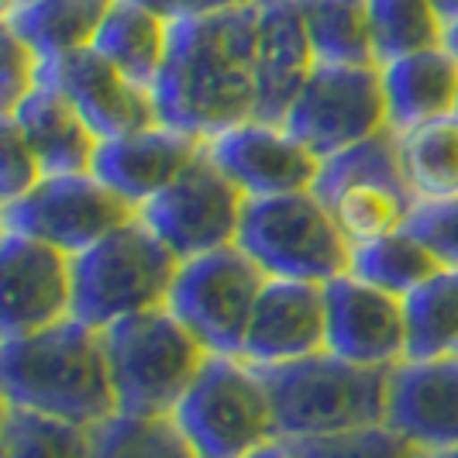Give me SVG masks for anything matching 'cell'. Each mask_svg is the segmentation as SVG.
<instances>
[{
	"label": "cell",
	"mask_w": 458,
	"mask_h": 458,
	"mask_svg": "<svg viewBox=\"0 0 458 458\" xmlns=\"http://www.w3.org/2000/svg\"><path fill=\"white\" fill-rule=\"evenodd\" d=\"M24 4H31V0H4V4H0V14H7V11H14V7H24Z\"/></svg>",
	"instance_id": "obj_40"
},
{
	"label": "cell",
	"mask_w": 458,
	"mask_h": 458,
	"mask_svg": "<svg viewBox=\"0 0 458 458\" xmlns=\"http://www.w3.org/2000/svg\"><path fill=\"white\" fill-rule=\"evenodd\" d=\"M255 11V121L283 124L321 63L297 0H259Z\"/></svg>",
	"instance_id": "obj_18"
},
{
	"label": "cell",
	"mask_w": 458,
	"mask_h": 458,
	"mask_svg": "<svg viewBox=\"0 0 458 458\" xmlns=\"http://www.w3.org/2000/svg\"><path fill=\"white\" fill-rule=\"evenodd\" d=\"M445 48L458 59V18L455 21H448V31H445Z\"/></svg>",
	"instance_id": "obj_38"
},
{
	"label": "cell",
	"mask_w": 458,
	"mask_h": 458,
	"mask_svg": "<svg viewBox=\"0 0 458 458\" xmlns=\"http://www.w3.org/2000/svg\"><path fill=\"white\" fill-rule=\"evenodd\" d=\"M93 431L4 403L0 458H90Z\"/></svg>",
	"instance_id": "obj_30"
},
{
	"label": "cell",
	"mask_w": 458,
	"mask_h": 458,
	"mask_svg": "<svg viewBox=\"0 0 458 458\" xmlns=\"http://www.w3.org/2000/svg\"><path fill=\"white\" fill-rule=\"evenodd\" d=\"M420 458H458V448H452V452H420Z\"/></svg>",
	"instance_id": "obj_41"
},
{
	"label": "cell",
	"mask_w": 458,
	"mask_h": 458,
	"mask_svg": "<svg viewBox=\"0 0 458 458\" xmlns=\"http://www.w3.org/2000/svg\"><path fill=\"white\" fill-rule=\"evenodd\" d=\"M90 458H200L176 428L173 413L141 417L114 413L107 424L93 428Z\"/></svg>",
	"instance_id": "obj_31"
},
{
	"label": "cell",
	"mask_w": 458,
	"mask_h": 458,
	"mask_svg": "<svg viewBox=\"0 0 458 458\" xmlns=\"http://www.w3.org/2000/svg\"><path fill=\"white\" fill-rule=\"evenodd\" d=\"M249 458H297V452H293V445L290 441H273V445H266V448H259V452H252Z\"/></svg>",
	"instance_id": "obj_37"
},
{
	"label": "cell",
	"mask_w": 458,
	"mask_h": 458,
	"mask_svg": "<svg viewBox=\"0 0 458 458\" xmlns=\"http://www.w3.org/2000/svg\"><path fill=\"white\" fill-rule=\"evenodd\" d=\"M269 276L255 266L238 245L186 259L176 273L169 310L210 355H238L255 318Z\"/></svg>",
	"instance_id": "obj_9"
},
{
	"label": "cell",
	"mask_w": 458,
	"mask_h": 458,
	"mask_svg": "<svg viewBox=\"0 0 458 458\" xmlns=\"http://www.w3.org/2000/svg\"><path fill=\"white\" fill-rule=\"evenodd\" d=\"M407 307V359H431L458 352V266H445L417 286Z\"/></svg>",
	"instance_id": "obj_28"
},
{
	"label": "cell",
	"mask_w": 458,
	"mask_h": 458,
	"mask_svg": "<svg viewBox=\"0 0 458 458\" xmlns=\"http://www.w3.org/2000/svg\"><path fill=\"white\" fill-rule=\"evenodd\" d=\"M21 128L24 141L31 145L35 159L42 162L46 176H69V173H93V159L100 148V138L72 107L66 93L42 80L35 90L18 104L14 114H7Z\"/></svg>",
	"instance_id": "obj_21"
},
{
	"label": "cell",
	"mask_w": 458,
	"mask_h": 458,
	"mask_svg": "<svg viewBox=\"0 0 458 458\" xmlns=\"http://www.w3.org/2000/svg\"><path fill=\"white\" fill-rule=\"evenodd\" d=\"M204 138L156 124L135 135L100 141L93 159V176L141 210L204 152Z\"/></svg>",
	"instance_id": "obj_20"
},
{
	"label": "cell",
	"mask_w": 458,
	"mask_h": 458,
	"mask_svg": "<svg viewBox=\"0 0 458 458\" xmlns=\"http://www.w3.org/2000/svg\"><path fill=\"white\" fill-rule=\"evenodd\" d=\"M180 259L135 217L87 252L72 255V318L111 327L169 303Z\"/></svg>",
	"instance_id": "obj_4"
},
{
	"label": "cell",
	"mask_w": 458,
	"mask_h": 458,
	"mask_svg": "<svg viewBox=\"0 0 458 458\" xmlns=\"http://www.w3.org/2000/svg\"><path fill=\"white\" fill-rule=\"evenodd\" d=\"M327 352V297L318 283L269 279L255 303L242 359L252 366H283Z\"/></svg>",
	"instance_id": "obj_19"
},
{
	"label": "cell",
	"mask_w": 458,
	"mask_h": 458,
	"mask_svg": "<svg viewBox=\"0 0 458 458\" xmlns=\"http://www.w3.org/2000/svg\"><path fill=\"white\" fill-rule=\"evenodd\" d=\"M173 420L200 458H249L279 441L269 386L238 355H207Z\"/></svg>",
	"instance_id": "obj_6"
},
{
	"label": "cell",
	"mask_w": 458,
	"mask_h": 458,
	"mask_svg": "<svg viewBox=\"0 0 458 458\" xmlns=\"http://www.w3.org/2000/svg\"><path fill=\"white\" fill-rule=\"evenodd\" d=\"M169 31L173 24L159 18L156 11L141 7L135 0H114L90 48L100 52L107 63H114L121 72H128L135 83L156 90L159 72L165 66V52H169Z\"/></svg>",
	"instance_id": "obj_24"
},
{
	"label": "cell",
	"mask_w": 458,
	"mask_h": 458,
	"mask_svg": "<svg viewBox=\"0 0 458 458\" xmlns=\"http://www.w3.org/2000/svg\"><path fill=\"white\" fill-rule=\"evenodd\" d=\"M111 7L114 0H31L0 14V24L24 38L28 48L42 59V66H48L55 59L90 48Z\"/></svg>",
	"instance_id": "obj_23"
},
{
	"label": "cell",
	"mask_w": 458,
	"mask_h": 458,
	"mask_svg": "<svg viewBox=\"0 0 458 458\" xmlns=\"http://www.w3.org/2000/svg\"><path fill=\"white\" fill-rule=\"evenodd\" d=\"M411 231L441 255L445 266H458V200L424 204L413 214Z\"/></svg>",
	"instance_id": "obj_35"
},
{
	"label": "cell",
	"mask_w": 458,
	"mask_h": 458,
	"mask_svg": "<svg viewBox=\"0 0 458 458\" xmlns=\"http://www.w3.org/2000/svg\"><path fill=\"white\" fill-rule=\"evenodd\" d=\"M238 249L269 279L327 286L352 273V245L314 190L245 200Z\"/></svg>",
	"instance_id": "obj_8"
},
{
	"label": "cell",
	"mask_w": 458,
	"mask_h": 458,
	"mask_svg": "<svg viewBox=\"0 0 458 458\" xmlns=\"http://www.w3.org/2000/svg\"><path fill=\"white\" fill-rule=\"evenodd\" d=\"M42 180H46L42 162L35 159L21 128L11 117H0V207L24 197Z\"/></svg>",
	"instance_id": "obj_34"
},
{
	"label": "cell",
	"mask_w": 458,
	"mask_h": 458,
	"mask_svg": "<svg viewBox=\"0 0 458 458\" xmlns=\"http://www.w3.org/2000/svg\"><path fill=\"white\" fill-rule=\"evenodd\" d=\"M245 193L221 173V165L204 152L186 165L173 183L138 210L148 231L186 262L197 255L238 245Z\"/></svg>",
	"instance_id": "obj_11"
},
{
	"label": "cell",
	"mask_w": 458,
	"mask_h": 458,
	"mask_svg": "<svg viewBox=\"0 0 458 458\" xmlns=\"http://www.w3.org/2000/svg\"><path fill=\"white\" fill-rule=\"evenodd\" d=\"M135 4L156 11L169 24H176L197 21V18H214V14H225V11H238V7L255 4V0H135Z\"/></svg>",
	"instance_id": "obj_36"
},
{
	"label": "cell",
	"mask_w": 458,
	"mask_h": 458,
	"mask_svg": "<svg viewBox=\"0 0 458 458\" xmlns=\"http://www.w3.org/2000/svg\"><path fill=\"white\" fill-rule=\"evenodd\" d=\"M72 318V255L28 234L0 231V338Z\"/></svg>",
	"instance_id": "obj_13"
},
{
	"label": "cell",
	"mask_w": 458,
	"mask_h": 458,
	"mask_svg": "<svg viewBox=\"0 0 458 458\" xmlns=\"http://www.w3.org/2000/svg\"><path fill=\"white\" fill-rule=\"evenodd\" d=\"M379 76L393 135L458 111V59L445 46L390 59L379 66Z\"/></svg>",
	"instance_id": "obj_22"
},
{
	"label": "cell",
	"mask_w": 458,
	"mask_h": 458,
	"mask_svg": "<svg viewBox=\"0 0 458 458\" xmlns=\"http://www.w3.org/2000/svg\"><path fill=\"white\" fill-rule=\"evenodd\" d=\"M314 193L352 249L407 231L420 210L390 128L321 159Z\"/></svg>",
	"instance_id": "obj_5"
},
{
	"label": "cell",
	"mask_w": 458,
	"mask_h": 458,
	"mask_svg": "<svg viewBox=\"0 0 458 458\" xmlns=\"http://www.w3.org/2000/svg\"><path fill=\"white\" fill-rule=\"evenodd\" d=\"M207 156L249 200L314 190L321 159L286 124L245 121L207 141Z\"/></svg>",
	"instance_id": "obj_14"
},
{
	"label": "cell",
	"mask_w": 458,
	"mask_h": 458,
	"mask_svg": "<svg viewBox=\"0 0 458 458\" xmlns=\"http://www.w3.org/2000/svg\"><path fill=\"white\" fill-rule=\"evenodd\" d=\"M42 80L66 93L100 141L135 135L159 124L156 93L135 83L128 72H121L93 48L72 52L66 59L42 66Z\"/></svg>",
	"instance_id": "obj_15"
},
{
	"label": "cell",
	"mask_w": 458,
	"mask_h": 458,
	"mask_svg": "<svg viewBox=\"0 0 458 458\" xmlns=\"http://www.w3.org/2000/svg\"><path fill=\"white\" fill-rule=\"evenodd\" d=\"M327 297V352L372 369H393L407 359V307L355 276L324 286Z\"/></svg>",
	"instance_id": "obj_16"
},
{
	"label": "cell",
	"mask_w": 458,
	"mask_h": 458,
	"mask_svg": "<svg viewBox=\"0 0 458 458\" xmlns=\"http://www.w3.org/2000/svg\"><path fill=\"white\" fill-rule=\"evenodd\" d=\"M435 4H437V11H441L445 21H455L458 18V0H435Z\"/></svg>",
	"instance_id": "obj_39"
},
{
	"label": "cell",
	"mask_w": 458,
	"mask_h": 458,
	"mask_svg": "<svg viewBox=\"0 0 458 458\" xmlns=\"http://www.w3.org/2000/svg\"><path fill=\"white\" fill-rule=\"evenodd\" d=\"M273 396L283 441L327 437L386 424L390 369H372L318 352L297 362L259 369Z\"/></svg>",
	"instance_id": "obj_3"
},
{
	"label": "cell",
	"mask_w": 458,
	"mask_h": 458,
	"mask_svg": "<svg viewBox=\"0 0 458 458\" xmlns=\"http://www.w3.org/2000/svg\"><path fill=\"white\" fill-rule=\"evenodd\" d=\"M386 424L417 452L458 448V352L390 369Z\"/></svg>",
	"instance_id": "obj_17"
},
{
	"label": "cell",
	"mask_w": 458,
	"mask_h": 458,
	"mask_svg": "<svg viewBox=\"0 0 458 458\" xmlns=\"http://www.w3.org/2000/svg\"><path fill=\"white\" fill-rule=\"evenodd\" d=\"M396 141L407 183L420 207L458 200V111L411 128L396 135Z\"/></svg>",
	"instance_id": "obj_25"
},
{
	"label": "cell",
	"mask_w": 458,
	"mask_h": 458,
	"mask_svg": "<svg viewBox=\"0 0 458 458\" xmlns=\"http://www.w3.org/2000/svg\"><path fill=\"white\" fill-rule=\"evenodd\" d=\"M369 21L379 66L400 55L441 48L448 31L435 0H369Z\"/></svg>",
	"instance_id": "obj_29"
},
{
	"label": "cell",
	"mask_w": 458,
	"mask_h": 458,
	"mask_svg": "<svg viewBox=\"0 0 458 458\" xmlns=\"http://www.w3.org/2000/svg\"><path fill=\"white\" fill-rule=\"evenodd\" d=\"M283 124L318 159L386 131L379 66H318Z\"/></svg>",
	"instance_id": "obj_12"
},
{
	"label": "cell",
	"mask_w": 458,
	"mask_h": 458,
	"mask_svg": "<svg viewBox=\"0 0 458 458\" xmlns=\"http://www.w3.org/2000/svg\"><path fill=\"white\" fill-rule=\"evenodd\" d=\"M441 269H445L441 255L428 242H420L411 228L352 249V276L400 300L411 297L417 286H424Z\"/></svg>",
	"instance_id": "obj_27"
},
{
	"label": "cell",
	"mask_w": 458,
	"mask_h": 458,
	"mask_svg": "<svg viewBox=\"0 0 458 458\" xmlns=\"http://www.w3.org/2000/svg\"><path fill=\"white\" fill-rule=\"evenodd\" d=\"M104 344L114 379L117 413L141 417L176 411L210 355L169 307L104 327Z\"/></svg>",
	"instance_id": "obj_7"
},
{
	"label": "cell",
	"mask_w": 458,
	"mask_h": 458,
	"mask_svg": "<svg viewBox=\"0 0 458 458\" xmlns=\"http://www.w3.org/2000/svg\"><path fill=\"white\" fill-rule=\"evenodd\" d=\"M38 83H42V59L7 24H0V117L14 114L18 104Z\"/></svg>",
	"instance_id": "obj_33"
},
{
	"label": "cell",
	"mask_w": 458,
	"mask_h": 458,
	"mask_svg": "<svg viewBox=\"0 0 458 458\" xmlns=\"http://www.w3.org/2000/svg\"><path fill=\"white\" fill-rule=\"evenodd\" d=\"M290 445L297 458H420V452L407 437L396 435L390 424H372L327 437H303Z\"/></svg>",
	"instance_id": "obj_32"
},
{
	"label": "cell",
	"mask_w": 458,
	"mask_h": 458,
	"mask_svg": "<svg viewBox=\"0 0 458 458\" xmlns=\"http://www.w3.org/2000/svg\"><path fill=\"white\" fill-rule=\"evenodd\" d=\"M255 4L173 24L165 66L152 90L159 124L210 141L234 124L252 121Z\"/></svg>",
	"instance_id": "obj_1"
},
{
	"label": "cell",
	"mask_w": 458,
	"mask_h": 458,
	"mask_svg": "<svg viewBox=\"0 0 458 458\" xmlns=\"http://www.w3.org/2000/svg\"><path fill=\"white\" fill-rule=\"evenodd\" d=\"M0 386L4 403L90 431L117 413L104 331L80 318L0 338Z\"/></svg>",
	"instance_id": "obj_2"
},
{
	"label": "cell",
	"mask_w": 458,
	"mask_h": 458,
	"mask_svg": "<svg viewBox=\"0 0 458 458\" xmlns=\"http://www.w3.org/2000/svg\"><path fill=\"white\" fill-rule=\"evenodd\" d=\"M321 66H379L369 0H297Z\"/></svg>",
	"instance_id": "obj_26"
},
{
	"label": "cell",
	"mask_w": 458,
	"mask_h": 458,
	"mask_svg": "<svg viewBox=\"0 0 458 458\" xmlns=\"http://www.w3.org/2000/svg\"><path fill=\"white\" fill-rule=\"evenodd\" d=\"M138 207L117 197L93 173L46 176L24 197L0 207V231L28 234L66 255H80L135 221Z\"/></svg>",
	"instance_id": "obj_10"
}]
</instances>
